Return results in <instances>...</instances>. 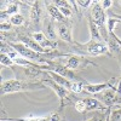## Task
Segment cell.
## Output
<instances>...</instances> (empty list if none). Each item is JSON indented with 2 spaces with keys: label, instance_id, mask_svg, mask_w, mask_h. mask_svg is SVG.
<instances>
[{
  "label": "cell",
  "instance_id": "19",
  "mask_svg": "<svg viewBox=\"0 0 121 121\" xmlns=\"http://www.w3.org/2000/svg\"><path fill=\"white\" fill-rule=\"evenodd\" d=\"M107 46H108V48H109L112 52H116V53L121 52V47L116 44V41H115L113 38H109V39L107 40Z\"/></svg>",
  "mask_w": 121,
  "mask_h": 121
},
{
  "label": "cell",
  "instance_id": "25",
  "mask_svg": "<svg viewBox=\"0 0 121 121\" xmlns=\"http://www.w3.org/2000/svg\"><path fill=\"white\" fill-rule=\"evenodd\" d=\"M17 10H18V7H17V5L16 4H12V5H10V7L6 10V13L7 15H12V16H15V15H17Z\"/></svg>",
  "mask_w": 121,
  "mask_h": 121
},
{
  "label": "cell",
  "instance_id": "10",
  "mask_svg": "<svg viewBox=\"0 0 121 121\" xmlns=\"http://www.w3.org/2000/svg\"><path fill=\"white\" fill-rule=\"evenodd\" d=\"M21 41L23 43V45H26L27 47H29L30 50H33V51H35V52H38V53H46V51L45 50L40 46L34 39H30V38H28V36H22L21 38Z\"/></svg>",
  "mask_w": 121,
  "mask_h": 121
},
{
  "label": "cell",
  "instance_id": "27",
  "mask_svg": "<svg viewBox=\"0 0 121 121\" xmlns=\"http://www.w3.org/2000/svg\"><path fill=\"white\" fill-rule=\"evenodd\" d=\"M116 23H117V21H116L115 18H113V17H110L108 19V29H109V32H113V29H114V27H115Z\"/></svg>",
  "mask_w": 121,
  "mask_h": 121
},
{
  "label": "cell",
  "instance_id": "22",
  "mask_svg": "<svg viewBox=\"0 0 121 121\" xmlns=\"http://www.w3.org/2000/svg\"><path fill=\"white\" fill-rule=\"evenodd\" d=\"M24 21V18L22 15H15V16H11V18H10V22H11L13 26H21Z\"/></svg>",
  "mask_w": 121,
  "mask_h": 121
},
{
  "label": "cell",
  "instance_id": "23",
  "mask_svg": "<svg viewBox=\"0 0 121 121\" xmlns=\"http://www.w3.org/2000/svg\"><path fill=\"white\" fill-rule=\"evenodd\" d=\"M108 121H121V109H115L114 112H112Z\"/></svg>",
  "mask_w": 121,
  "mask_h": 121
},
{
  "label": "cell",
  "instance_id": "17",
  "mask_svg": "<svg viewBox=\"0 0 121 121\" xmlns=\"http://www.w3.org/2000/svg\"><path fill=\"white\" fill-rule=\"evenodd\" d=\"M40 17H41V11H40V7H39V3L35 1L32 7V11H30V18L34 22H39Z\"/></svg>",
  "mask_w": 121,
  "mask_h": 121
},
{
  "label": "cell",
  "instance_id": "8",
  "mask_svg": "<svg viewBox=\"0 0 121 121\" xmlns=\"http://www.w3.org/2000/svg\"><path fill=\"white\" fill-rule=\"evenodd\" d=\"M33 39L45 50L46 52L48 51V50H53V48L57 47V43H53V41H51V40H48L44 33H34Z\"/></svg>",
  "mask_w": 121,
  "mask_h": 121
},
{
  "label": "cell",
  "instance_id": "34",
  "mask_svg": "<svg viewBox=\"0 0 121 121\" xmlns=\"http://www.w3.org/2000/svg\"><path fill=\"white\" fill-rule=\"evenodd\" d=\"M112 17H113V18H117V19H121V16H120V15H116V13H112Z\"/></svg>",
  "mask_w": 121,
  "mask_h": 121
},
{
  "label": "cell",
  "instance_id": "14",
  "mask_svg": "<svg viewBox=\"0 0 121 121\" xmlns=\"http://www.w3.org/2000/svg\"><path fill=\"white\" fill-rule=\"evenodd\" d=\"M47 10H48V13L51 16L55 21L57 22H64V16L60 13V11L58 10V7L56 5H47Z\"/></svg>",
  "mask_w": 121,
  "mask_h": 121
},
{
  "label": "cell",
  "instance_id": "1",
  "mask_svg": "<svg viewBox=\"0 0 121 121\" xmlns=\"http://www.w3.org/2000/svg\"><path fill=\"white\" fill-rule=\"evenodd\" d=\"M35 88H44V84H36V82H27L21 80H7L1 84V95H7L12 92H19V91H28V90H35Z\"/></svg>",
  "mask_w": 121,
  "mask_h": 121
},
{
  "label": "cell",
  "instance_id": "26",
  "mask_svg": "<svg viewBox=\"0 0 121 121\" xmlns=\"http://www.w3.org/2000/svg\"><path fill=\"white\" fill-rule=\"evenodd\" d=\"M60 13H62L64 17H70L72 16V9H68V7H59L58 9Z\"/></svg>",
  "mask_w": 121,
  "mask_h": 121
},
{
  "label": "cell",
  "instance_id": "33",
  "mask_svg": "<svg viewBox=\"0 0 121 121\" xmlns=\"http://www.w3.org/2000/svg\"><path fill=\"white\" fill-rule=\"evenodd\" d=\"M108 119H109V117H108ZM108 119H107L105 121H108ZM87 121H104V120H103V117H99V116H95V117L90 119V120H87Z\"/></svg>",
  "mask_w": 121,
  "mask_h": 121
},
{
  "label": "cell",
  "instance_id": "35",
  "mask_svg": "<svg viewBox=\"0 0 121 121\" xmlns=\"http://www.w3.org/2000/svg\"><path fill=\"white\" fill-rule=\"evenodd\" d=\"M120 4H121V3H120Z\"/></svg>",
  "mask_w": 121,
  "mask_h": 121
},
{
  "label": "cell",
  "instance_id": "5",
  "mask_svg": "<svg viewBox=\"0 0 121 121\" xmlns=\"http://www.w3.org/2000/svg\"><path fill=\"white\" fill-rule=\"evenodd\" d=\"M102 104H105L107 108H112V105L121 103V96L117 95V88H108L104 90L102 95H99Z\"/></svg>",
  "mask_w": 121,
  "mask_h": 121
},
{
  "label": "cell",
  "instance_id": "31",
  "mask_svg": "<svg viewBox=\"0 0 121 121\" xmlns=\"http://www.w3.org/2000/svg\"><path fill=\"white\" fill-rule=\"evenodd\" d=\"M109 36H110V38H113V39L115 40V41H116V44H117V45L121 47V40H120V39H119V38H117V36L114 34V32H109Z\"/></svg>",
  "mask_w": 121,
  "mask_h": 121
},
{
  "label": "cell",
  "instance_id": "18",
  "mask_svg": "<svg viewBox=\"0 0 121 121\" xmlns=\"http://www.w3.org/2000/svg\"><path fill=\"white\" fill-rule=\"evenodd\" d=\"M45 35H46V38L48 39V40H51V41H53V40L56 39V36H57V34H56V30H55V27H53V24L52 23H47V26H46V30H45V33H44Z\"/></svg>",
  "mask_w": 121,
  "mask_h": 121
},
{
  "label": "cell",
  "instance_id": "15",
  "mask_svg": "<svg viewBox=\"0 0 121 121\" xmlns=\"http://www.w3.org/2000/svg\"><path fill=\"white\" fill-rule=\"evenodd\" d=\"M88 24H90L91 38H92V40L102 43V36H100V33H99V30H98V27H97L96 23L92 21V18H90V19H88Z\"/></svg>",
  "mask_w": 121,
  "mask_h": 121
},
{
  "label": "cell",
  "instance_id": "29",
  "mask_svg": "<svg viewBox=\"0 0 121 121\" xmlns=\"http://www.w3.org/2000/svg\"><path fill=\"white\" fill-rule=\"evenodd\" d=\"M59 120H60V117H59V115L57 113L51 114V115L47 116V121H59Z\"/></svg>",
  "mask_w": 121,
  "mask_h": 121
},
{
  "label": "cell",
  "instance_id": "13",
  "mask_svg": "<svg viewBox=\"0 0 121 121\" xmlns=\"http://www.w3.org/2000/svg\"><path fill=\"white\" fill-rule=\"evenodd\" d=\"M82 58L81 57H78V56H69V58H68V60L65 62V67L68 68V69H70V70H74V69H76V68H79L80 65L82 64Z\"/></svg>",
  "mask_w": 121,
  "mask_h": 121
},
{
  "label": "cell",
  "instance_id": "6",
  "mask_svg": "<svg viewBox=\"0 0 121 121\" xmlns=\"http://www.w3.org/2000/svg\"><path fill=\"white\" fill-rule=\"evenodd\" d=\"M116 80L115 79H112L107 82H103V84H97V85H91V84H85L84 85V91L86 93H91V95H97L99 92H102L104 90H108V88H116L115 85H116Z\"/></svg>",
  "mask_w": 121,
  "mask_h": 121
},
{
  "label": "cell",
  "instance_id": "7",
  "mask_svg": "<svg viewBox=\"0 0 121 121\" xmlns=\"http://www.w3.org/2000/svg\"><path fill=\"white\" fill-rule=\"evenodd\" d=\"M84 48L90 55H92V56H99V55H104V53L109 52V48H108L107 44L99 43V41H95V40H91L90 43L85 44Z\"/></svg>",
  "mask_w": 121,
  "mask_h": 121
},
{
  "label": "cell",
  "instance_id": "16",
  "mask_svg": "<svg viewBox=\"0 0 121 121\" xmlns=\"http://www.w3.org/2000/svg\"><path fill=\"white\" fill-rule=\"evenodd\" d=\"M24 74H26V76H28V78H30V79H35V78H38V76L41 75L43 72H41L39 68H36V67H26Z\"/></svg>",
  "mask_w": 121,
  "mask_h": 121
},
{
  "label": "cell",
  "instance_id": "24",
  "mask_svg": "<svg viewBox=\"0 0 121 121\" xmlns=\"http://www.w3.org/2000/svg\"><path fill=\"white\" fill-rule=\"evenodd\" d=\"M75 109L78 110L79 113H86V107H85V103H84V100L82 99H79L78 102L75 103Z\"/></svg>",
  "mask_w": 121,
  "mask_h": 121
},
{
  "label": "cell",
  "instance_id": "20",
  "mask_svg": "<svg viewBox=\"0 0 121 121\" xmlns=\"http://www.w3.org/2000/svg\"><path fill=\"white\" fill-rule=\"evenodd\" d=\"M0 62H1V65L13 68V60L10 58L7 55H0Z\"/></svg>",
  "mask_w": 121,
  "mask_h": 121
},
{
  "label": "cell",
  "instance_id": "2",
  "mask_svg": "<svg viewBox=\"0 0 121 121\" xmlns=\"http://www.w3.org/2000/svg\"><path fill=\"white\" fill-rule=\"evenodd\" d=\"M91 15H92V21L98 27L100 36L103 35V39L107 41L108 36H107V30H105V13H104V10H103L102 5H99L98 3H96Z\"/></svg>",
  "mask_w": 121,
  "mask_h": 121
},
{
  "label": "cell",
  "instance_id": "21",
  "mask_svg": "<svg viewBox=\"0 0 121 121\" xmlns=\"http://www.w3.org/2000/svg\"><path fill=\"white\" fill-rule=\"evenodd\" d=\"M84 85H85L84 82H73L69 90L75 92V93H81L84 91Z\"/></svg>",
  "mask_w": 121,
  "mask_h": 121
},
{
  "label": "cell",
  "instance_id": "32",
  "mask_svg": "<svg viewBox=\"0 0 121 121\" xmlns=\"http://www.w3.org/2000/svg\"><path fill=\"white\" fill-rule=\"evenodd\" d=\"M110 5H112V1H110V0H104V1H102V7H103V10H104V9H108Z\"/></svg>",
  "mask_w": 121,
  "mask_h": 121
},
{
  "label": "cell",
  "instance_id": "3",
  "mask_svg": "<svg viewBox=\"0 0 121 121\" xmlns=\"http://www.w3.org/2000/svg\"><path fill=\"white\" fill-rule=\"evenodd\" d=\"M43 82L46 84V85H48V86L56 92V95H57L58 98H59V102H60V108L65 107L67 104H69L70 98H69V96H68V95H69L68 88H65V87H63V86L56 84L53 80H50V79H44Z\"/></svg>",
  "mask_w": 121,
  "mask_h": 121
},
{
  "label": "cell",
  "instance_id": "11",
  "mask_svg": "<svg viewBox=\"0 0 121 121\" xmlns=\"http://www.w3.org/2000/svg\"><path fill=\"white\" fill-rule=\"evenodd\" d=\"M84 103H85V107H86V112H91V110H105L108 108H105L100 102L96 98H84Z\"/></svg>",
  "mask_w": 121,
  "mask_h": 121
},
{
  "label": "cell",
  "instance_id": "9",
  "mask_svg": "<svg viewBox=\"0 0 121 121\" xmlns=\"http://www.w3.org/2000/svg\"><path fill=\"white\" fill-rule=\"evenodd\" d=\"M56 29H57V34L60 39L64 40V41L72 43V34H70V30L65 26L64 22H58L56 24Z\"/></svg>",
  "mask_w": 121,
  "mask_h": 121
},
{
  "label": "cell",
  "instance_id": "30",
  "mask_svg": "<svg viewBox=\"0 0 121 121\" xmlns=\"http://www.w3.org/2000/svg\"><path fill=\"white\" fill-rule=\"evenodd\" d=\"M76 4H79L80 5V7H84V9H86V7H88V5L91 4V1L90 0H79V1H76Z\"/></svg>",
  "mask_w": 121,
  "mask_h": 121
},
{
  "label": "cell",
  "instance_id": "12",
  "mask_svg": "<svg viewBox=\"0 0 121 121\" xmlns=\"http://www.w3.org/2000/svg\"><path fill=\"white\" fill-rule=\"evenodd\" d=\"M47 75L51 78L56 84H58V85H60V86H63V87H65V88H70V86H72V82H70L68 79H65V78H63V76L58 75V74L55 73V72H47Z\"/></svg>",
  "mask_w": 121,
  "mask_h": 121
},
{
  "label": "cell",
  "instance_id": "28",
  "mask_svg": "<svg viewBox=\"0 0 121 121\" xmlns=\"http://www.w3.org/2000/svg\"><path fill=\"white\" fill-rule=\"evenodd\" d=\"M12 27V23L11 22H1V24H0V29H1V32H4V30H9V29H11Z\"/></svg>",
  "mask_w": 121,
  "mask_h": 121
},
{
  "label": "cell",
  "instance_id": "4",
  "mask_svg": "<svg viewBox=\"0 0 121 121\" xmlns=\"http://www.w3.org/2000/svg\"><path fill=\"white\" fill-rule=\"evenodd\" d=\"M13 50L18 52L19 56H22L23 58H27V59H33V60H38V62H41V63H46L47 59H44L41 56H40L38 52L33 51V50H30L29 47H27L26 45L23 44H10Z\"/></svg>",
  "mask_w": 121,
  "mask_h": 121
}]
</instances>
